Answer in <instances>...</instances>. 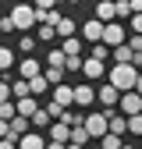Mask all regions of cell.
Listing matches in <instances>:
<instances>
[{"instance_id": "cell-19", "label": "cell", "mask_w": 142, "mask_h": 149, "mask_svg": "<svg viewBox=\"0 0 142 149\" xmlns=\"http://www.w3.org/2000/svg\"><path fill=\"white\" fill-rule=\"evenodd\" d=\"M50 124H53V117H50L46 110L39 107V110L32 114V132H43V135H46V128H50Z\"/></svg>"}, {"instance_id": "cell-3", "label": "cell", "mask_w": 142, "mask_h": 149, "mask_svg": "<svg viewBox=\"0 0 142 149\" xmlns=\"http://www.w3.org/2000/svg\"><path fill=\"white\" fill-rule=\"evenodd\" d=\"M124 39H128V29H124V22H106V25H103V39H100L103 46H110V50H114V46H121Z\"/></svg>"}, {"instance_id": "cell-18", "label": "cell", "mask_w": 142, "mask_h": 149, "mask_svg": "<svg viewBox=\"0 0 142 149\" xmlns=\"http://www.w3.org/2000/svg\"><path fill=\"white\" fill-rule=\"evenodd\" d=\"M71 89H75V85H68V82L53 85V103H61V107L68 110V107H71Z\"/></svg>"}, {"instance_id": "cell-26", "label": "cell", "mask_w": 142, "mask_h": 149, "mask_svg": "<svg viewBox=\"0 0 142 149\" xmlns=\"http://www.w3.org/2000/svg\"><path fill=\"white\" fill-rule=\"evenodd\" d=\"M64 74H68L64 68H46V71H43V78H46L50 85H61V82H64Z\"/></svg>"}, {"instance_id": "cell-48", "label": "cell", "mask_w": 142, "mask_h": 149, "mask_svg": "<svg viewBox=\"0 0 142 149\" xmlns=\"http://www.w3.org/2000/svg\"><path fill=\"white\" fill-rule=\"evenodd\" d=\"M68 4H71V7H78V4H82V0H68Z\"/></svg>"}, {"instance_id": "cell-11", "label": "cell", "mask_w": 142, "mask_h": 149, "mask_svg": "<svg viewBox=\"0 0 142 149\" xmlns=\"http://www.w3.org/2000/svg\"><path fill=\"white\" fill-rule=\"evenodd\" d=\"M18 149H46V135L43 132H25L18 139Z\"/></svg>"}, {"instance_id": "cell-34", "label": "cell", "mask_w": 142, "mask_h": 149, "mask_svg": "<svg viewBox=\"0 0 142 149\" xmlns=\"http://www.w3.org/2000/svg\"><path fill=\"white\" fill-rule=\"evenodd\" d=\"M32 50H36V39H32V36H22V43H18V53H29V57H32Z\"/></svg>"}, {"instance_id": "cell-47", "label": "cell", "mask_w": 142, "mask_h": 149, "mask_svg": "<svg viewBox=\"0 0 142 149\" xmlns=\"http://www.w3.org/2000/svg\"><path fill=\"white\" fill-rule=\"evenodd\" d=\"M64 149H85V146H75V142H68V146H64Z\"/></svg>"}, {"instance_id": "cell-40", "label": "cell", "mask_w": 142, "mask_h": 149, "mask_svg": "<svg viewBox=\"0 0 142 149\" xmlns=\"http://www.w3.org/2000/svg\"><path fill=\"white\" fill-rule=\"evenodd\" d=\"M124 46H128L132 53H142V36H132V39H124Z\"/></svg>"}, {"instance_id": "cell-14", "label": "cell", "mask_w": 142, "mask_h": 149, "mask_svg": "<svg viewBox=\"0 0 142 149\" xmlns=\"http://www.w3.org/2000/svg\"><path fill=\"white\" fill-rule=\"evenodd\" d=\"M106 132L110 135H128V117L124 114H110L106 117Z\"/></svg>"}, {"instance_id": "cell-9", "label": "cell", "mask_w": 142, "mask_h": 149, "mask_svg": "<svg viewBox=\"0 0 142 149\" xmlns=\"http://www.w3.org/2000/svg\"><path fill=\"white\" fill-rule=\"evenodd\" d=\"M82 39H85V43H100V39H103V22H96V18L82 22Z\"/></svg>"}, {"instance_id": "cell-20", "label": "cell", "mask_w": 142, "mask_h": 149, "mask_svg": "<svg viewBox=\"0 0 142 149\" xmlns=\"http://www.w3.org/2000/svg\"><path fill=\"white\" fill-rule=\"evenodd\" d=\"M57 121H61V124H68V128H82V124H85V117L78 114V110H71V107L64 110V114H61Z\"/></svg>"}, {"instance_id": "cell-25", "label": "cell", "mask_w": 142, "mask_h": 149, "mask_svg": "<svg viewBox=\"0 0 142 149\" xmlns=\"http://www.w3.org/2000/svg\"><path fill=\"white\" fill-rule=\"evenodd\" d=\"M46 68H64V53H61V46L46 50Z\"/></svg>"}, {"instance_id": "cell-13", "label": "cell", "mask_w": 142, "mask_h": 149, "mask_svg": "<svg viewBox=\"0 0 142 149\" xmlns=\"http://www.w3.org/2000/svg\"><path fill=\"white\" fill-rule=\"evenodd\" d=\"M18 74H22V78L29 82V78H36V74H43V64L36 61V57H25L22 64H18Z\"/></svg>"}, {"instance_id": "cell-6", "label": "cell", "mask_w": 142, "mask_h": 149, "mask_svg": "<svg viewBox=\"0 0 142 149\" xmlns=\"http://www.w3.org/2000/svg\"><path fill=\"white\" fill-rule=\"evenodd\" d=\"M96 100H100V107L110 114V110H117V100H121V92L110 85V82H100V89H96Z\"/></svg>"}, {"instance_id": "cell-35", "label": "cell", "mask_w": 142, "mask_h": 149, "mask_svg": "<svg viewBox=\"0 0 142 149\" xmlns=\"http://www.w3.org/2000/svg\"><path fill=\"white\" fill-rule=\"evenodd\" d=\"M114 7H117V22H121V18H132V7H128V0H114Z\"/></svg>"}, {"instance_id": "cell-1", "label": "cell", "mask_w": 142, "mask_h": 149, "mask_svg": "<svg viewBox=\"0 0 142 149\" xmlns=\"http://www.w3.org/2000/svg\"><path fill=\"white\" fill-rule=\"evenodd\" d=\"M135 78H139V71L132 64H114L110 71H106V82H110L117 92H132L135 89Z\"/></svg>"}, {"instance_id": "cell-43", "label": "cell", "mask_w": 142, "mask_h": 149, "mask_svg": "<svg viewBox=\"0 0 142 149\" xmlns=\"http://www.w3.org/2000/svg\"><path fill=\"white\" fill-rule=\"evenodd\" d=\"M11 135V121H0V139H7Z\"/></svg>"}, {"instance_id": "cell-22", "label": "cell", "mask_w": 142, "mask_h": 149, "mask_svg": "<svg viewBox=\"0 0 142 149\" xmlns=\"http://www.w3.org/2000/svg\"><path fill=\"white\" fill-rule=\"evenodd\" d=\"M11 96H14V100H25V96H32V92H29V82H25V78H18V82L11 78Z\"/></svg>"}, {"instance_id": "cell-7", "label": "cell", "mask_w": 142, "mask_h": 149, "mask_svg": "<svg viewBox=\"0 0 142 149\" xmlns=\"http://www.w3.org/2000/svg\"><path fill=\"white\" fill-rule=\"evenodd\" d=\"M82 74H85L89 82L106 78V64H103V61H96V57H85V61H82Z\"/></svg>"}, {"instance_id": "cell-4", "label": "cell", "mask_w": 142, "mask_h": 149, "mask_svg": "<svg viewBox=\"0 0 142 149\" xmlns=\"http://www.w3.org/2000/svg\"><path fill=\"white\" fill-rule=\"evenodd\" d=\"M82 128L89 132V139H103L106 135V114H103V110H89Z\"/></svg>"}, {"instance_id": "cell-37", "label": "cell", "mask_w": 142, "mask_h": 149, "mask_svg": "<svg viewBox=\"0 0 142 149\" xmlns=\"http://www.w3.org/2000/svg\"><path fill=\"white\" fill-rule=\"evenodd\" d=\"M57 4H61V0H32V7H36V11H53Z\"/></svg>"}, {"instance_id": "cell-2", "label": "cell", "mask_w": 142, "mask_h": 149, "mask_svg": "<svg viewBox=\"0 0 142 149\" xmlns=\"http://www.w3.org/2000/svg\"><path fill=\"white\" fill-rule=\"evenodd\" d=\"M7 25H11V32H29L36 25V7L32 4H14L11 14H7Z\"/></svg>"}, {"instance_id": "cell-12", "label": "cell", "mask_w": 142, "mask_h": 149, "mask_svg": "<svg viewBox=\"0 0 142 149\" xmlns=\"http://www.w3.org/2000/svg\"><path fill=\"white\" fill-rule=\"evenodd\" d=\"M96 22H117V7H114V0H96Z\"/></svg>"}, {"instance_id": "cell-41", "label": "cell", "mask_w": 142, "mask_h": 149, "mask_svg": "<svg viewBox=\"0 0 142 149\" xmlns=\"http://www.w3.org/2000/svg\"><path fill=\"white\" fill-rule=\"evenodd\" d=\"M128 29H132L135 36H142V14H132V18H128Z\"/></svg>"}, {"instance_id": "cell-21", "label": "cell", "mask_w": 142, "mask_h": 149, "mask_svg": "<svg viewBox=\"0 0 142 149\" xmlns=\"http://www.w3.org/2000/svg\"><path fill=\"white\" fill-rule=\"evenodd\" d=\"M61 53H64V57H75V53H82V39H78V36H68V39L61 43Z\"/></svg>"}, {"instance_id": "cell-10", "label": "cell", "mask_w": 142, "mask_h": 149, "mask_svg": "<svg viewBox=\"0 0 142 149\" xmlns=\"http://www.w3.org/2000/svg\"><path fill=\"white\" fill-rule=\"evenodd\" d=\"M46 142H64V146H68V142H71V128L61 124V121H53V124L46 128Z\"/></svg>"}, {"instance_id": "cell-45", "label": "cell", "mask_w": 142, "mask_h": 149, "mask_svg": "<svg viewBox=\"0 0 142 149\" xmlns=\"http://www.w3.org/2000/svg\"><path fill=\"white\" fill-rule=\"evenodd\" d=\"M0 32H11V25H7V18H0Z\"/></svg>"}, {"instance_id": "cell-39", "label": "cell", "mask_w": 142, "mask_h": 149, "mask_svg": "<svg viewBox=\"0 0 142 149\" xmlns=\"http://www.w3.org/2000/svg\"><path fill=\"white\" fill-rule=\"evenodd\" d=\"M11 100V78H0V103Z\"/></svg>"}, {"instance_id": "cell-5", "label": "cell", "mask_w": 142, "mask_h": 149, "mask_svg": "<svg viewBox=\"0 0 142 149\" xmlns=\"http://www.w3.org/2000/svg\"><path fill=\"white\" fill-rule=\"evenodd\" d=\"M117 114L124 117H132V114H142V96L132 89V92H121V100H117Z\"/></svg>"}, {"instance_id": "cell-28", "label": "cell", "mask_w": 142, "mask_h": 149, "mask_svg": "<svg viewBox=\"0 0 142 149\" xmlns=\"http://www.w3.org/2000/svg\"><path fill=\"white\" fill-rule=\"evenodd\" d=\"M121 146H124V139L121 135H110V132L100 139V149H121Z\"/></svg>"}, {"instance_id": "cell-17", "label": "cell", "mask_w": 142, "mask_h": 149, "mask_svg": "<svg viewBox=\"0 0 142 149\" xmlns=\"http://www.w3.org/2000/svg\"><path fill=\"white\" fill-rule=\"evenodd\" d=\"M78 25H82V22H75L71 14H64L61 22H57V36H61V39H68V36H75V32H78Z\"/></svg>"}, {"instance_id": "cell-8", "label": "cell", "mask_w": 142, "mask_h": 149, "mask_svg": "<svg viewBox=\"0 0 142 149\" xmlns=\"http://www.w3.org/2000/svg\"><path fill=\"white\" fill-rule=\"evenodd\" d=\"M93 100H96V89L93 85H75V89H71V103H75V107H89Z\"/></svg>"}, {"instance_id": "cell-16", "label": "cell", "mask_w": 142, "mask_h": 149, "mask_svg": "<svg viewBox=\"0 0 142 149\" xmlns=\"http://www.w3.org/2000/svg\"><path fill=\"white\" fill-rule=\"evenodd\" d=\"M25 132H32V121L22 117V114H14V117H11V139H22Z\"/></svg>"}, {"instance_id": "cell-23", "label": "cell", "mask_w": 142, "mask_h": 149, "mask_svg": "<svg viewBox=\"0 0 142 149\" xmlns=\"http://www.w3.org/2000/svg\"><path fill=\"white\" fill-rule=\"evenodd\" d=\"M46 89H50V82L43 78V74H36V78H29V92H32V96H43Z\"/></svg>"}, {"instance_id": "cell-33", "label": "cell", "mask_w": 142, "mask_h": 149, "mask_svg": "<svg viewBox=\"0 0 142 149\" xmlns=\"http://www.w3.org/2000/svg\"><path fill=\"white\" fill-rule=\"evenodd\" d=\"M57 39V29L53 25H39V43H53Z\"/></svg>"}, {"instance_id": "cell-29", "label": "cell", "mask_w": 142, "mask_h": 149, "mask_svg": "<svg viewBox=\"0 0 142 149\" xmlns=\"http://www.w3.org/2000/svg\"><path fill=\"white\" fill-rule=\"evenodd\" d=\"M89 57H96V61H103V64H106V57H110V46H103V43H93Z\"/></svg>"}, {"instance_id": "cell-38", "label": "cell", "mask_w": 142, "mask_h": 149, "mask_svg": "<svg viewBox=\"0 0 142 149\" xmlns=\"http://www.w3.org/2000/svg\"><path fill=\"white\" fill-rule=\"evenodd\" d=\"M43 110H46V114H50V117H53V121H57V117H61V114H64V107H61V103H53V100H50V103H46V107H43Z\"/></svg>"}, {"instance_id": "cell-46", "label": "cell", "mask_w": 142, "mask_h": 149, "mask_svg": "<svg viewBox=\"0 0 142 149\" xmlns=\"http://www.w3.org/2000/svg\"><path fill=\"white\" fill-rule=\"evenodd\" d=\"M46 149H64V142H46Z\"/></svg>"}, {"instance_id": "cell-27", "label": "cell", "mask_w": 142, "mask_h": 149, "mask_svg": "<svg viewBox=\"0 0 142 149\" xmlns=\"http://www.w3.org/2000/svg\"><path fill=\"white\" fill-rule=\"evenodd\" d=\"M11 68H14V50L0 46V71H11Z\"/></svg>"}, {"instance_id": "cell-15", "label": "cell", "mask_w": 142, "mask_h": 149, "mask_svg": "<svg viewBox=\"0 0 142 149\" xmlns=\"http://www.w3.org/2000/svg\"><path fill=\"white\" fill-rule=\"evenodd\" d=\"M39 110V103H36V96H25V100H14V114H22L32 121V114Z\"/></svg>"}, {"instance_id": "cell-31", "label": "cell", "mask_w": 142, "mask_h": 149, "mask_svg": "<svg viewBox=\"0 0 142 149\" xmlns=\"http://www.w3.org/2000/svg\"><path fill=\"white\" fill-rule=\"evenodd\" d=\"M82 61H85L82 53H75V57H64V71H68V74H71V71H82Z\"/></svg>"}, {"instance_id": "cell-30", "label": "cell", "mask_w": 142, "mask_h": 149, "mask_svg": "<svg viewBox=\"0 0 142 149\" xmlns=\"http://www.w3.org/2000/svg\"><path fill=\"white\" fill-rule=\"evenodd\" d=\"M71 142H75V146H89L93 139H89V132H85V128H71Z\"/></svg>"}, {"instance_id": "cell-42", "label": "cell", "mask_w": 142, "mask_h": 149, "mask_svg": "<svg viewBox=\"0 0 142 149\" xmlns=\"http://www.w3.org/2000/svg\"><path fill=\"white\" fill-rule=\"evenodd\" d=\"M0 149H18V139H11V135L0 139Z\"/></svg>"}, {"instance_id": "cell-24", "label": "cell", "mask_w": 142, "mask_h": 149, "mask_svg": "<svg viewBox=\"0 0 142 149\" xmlns=\"http://www.w3.org/2000/svg\"><path fill=\"white\" fill-rule=\"evenodd\" d=\"M110 57H114V64H132V50L121 43V46H114V50H110Z\"/></svg>"}, {"instance_id": "cell-50", "label": "cell", "mask_w": 142, "mask_h": 149, "mask_svg": "<svg viewBox=\"0 0 142 149\" xmlns=\"http://www.w3.org/2000/svg\"><path fill=\"white\" fill-rule=\"evenodd\" d=\"M93 149H100V146H93Z\"/></svg>"}, {"instance_id": "cell-32", "label": "cell", "mask_w": 142, "mask_h": 149, "mask_svg": "<svg viewBox=\"0 0 142 149\" xmlns=\"http://www.w3.org/2000/svg\"><path fill=\"white\" fill-rule=\"evenodd\" d=\"M128 135H139L142 139V114H132L128 117Z\"/></svg>"}, {"instance_id": "cell-49", "label": "cell", "mask_w": 142, "mask_h": 149, "mask_svg": "<svg viewBox=\"0 0 142 149\" xmlns=\"http://www.w3.org/2000/svg\"><path fill=\"white\" fill-rule=\"evenodd\" d=\"M121 149H135V146H132V142H124V146H121Z\"/></svg>"}, {"instance_id": "cell-44", "label": "cell", "mask_w": 142, "mask_h": 149, "mask_svg": "<svg viewBox=\"0 0 142 149\" xmlns=\"http://www.w3.org/2000/svg\"><path fill=\"white\" fill-rule=\"evenodd\" d=\"M135 92L142 96V71H139V78H135Z\"/></svg>"}, {"instance_id": "cell-51", "label": "cell", "mask_w": 142, "mask_h": 149, "mask_svg": "<svg viewBox=\"0 0 142 149\" xmlns=\"http://www.w3.org/2000/svg\"><path fill=\"white\" fill-rule=\"evenodd\" d=\"M139 149H142V146H139Z\"/></svg>"}, {"instance_id": "cell-36", "label": "cell", "mask_w": 142, "mask_h": 149, "mask_svg": "<svg viewBox=\"0 0 142 149\" xmlns=\"http://www.w3.org/2000/svg\"><path fill=\"white\" fill-rule=\"evenodd\" d=\"M11 117H14V100L0 103V121H11Z\"/></svg>"}]
</instances>
